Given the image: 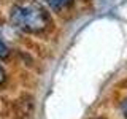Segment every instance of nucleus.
<instances>
[{"label":"nucleus","mask_w":127,"mask_h":119,"mask_svg":"<svg viewBox=\"0 0 127 119\" xmlns=\"http://www.w3.org/2000/svg\"><path fill=\"white\" fill-rule=\"evenodd\" d=\"M5 78H6V76H5V70H3V67L0 65V86L5 83Z\"/></svg>","instance_id":"39448f33"},{"label":"nucleus","mask_w":127,"mask_h":119,"mask_svg":"<svg viewBox=\"0 0 127 119\" xmlns=\"http://www.w3.org/2000/svg\"><path fill=\"white\" fill-rule=\"evenodd\" d=\"M10 22L14 29L29 35H41L53 27V19L45 6L37 2H19L10 10Z\"/></svg>","instance_id":"f257e3e1"},{"label":"nucleus","mask_w":127,"mask_h":119,"mask_svg":"<svg viewBox=\"0 0 127 119\" xmlns=\"http://www.w3.org/2000/svg\"><path fill=\"white\" fill-rule=\"evenodd\" d=\"M98 119H103V118H98Z\"/></svg>","instance_id":"423d86ee"},{"label":"nucleus","mask_w":127,"mask_h":119,"mask_svg":"<svg viewBox=\"0 0 127 119\" xmlns=\"http://www.w3.org/2000/svg\"><path fill=\"white\" fill-rule=\"evenodd\" d=\"M48 6H51L53 10H65L73 5L75 0H43Z\"/></svg>","instance_id":"f03ea898"},{"label":"nucleus","mask_w":127,"mask_h":119,"mask_svg":"<svg viewBox=\"0 0 127 119\" xmlns=\"http://www.w3.org/2000/svg\"><path fill=\"white\" fill-rule=\"evenodd\" d=\"M121 110H122V114H124V118L127 119V98H126V100H122V103H121Z\"/></svg>","instance_id":"20e7f679"},{"label":"nucleus","mask_w":127,"mask_h":119,"mask_svg":"<svg viewBox=\"0 0 127 119\" xmlns=\"http://www.w3.org/2000/svg\"><path fill=\"white\" fill-rule=\"evenodd\" d=\"M8 54H10V49H8V46L5 45V41L0 38V60H2V59H6Z\"/></svg>","instance_id":"7ed1b4c3"}]
</instances>
